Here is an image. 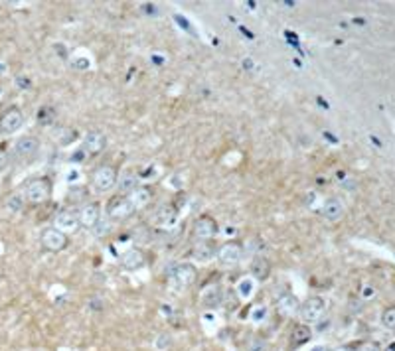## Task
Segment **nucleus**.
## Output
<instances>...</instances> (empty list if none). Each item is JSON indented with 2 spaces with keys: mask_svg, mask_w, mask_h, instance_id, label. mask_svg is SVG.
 Here are the masks:
<instances>
[{
  "mask_svg": "<svg viewBox=\"0 0 395 351\" xmlns=\"http://www.w3.org/2000/svg\"><path fill=\"white\" fill-rule=\"evenodd\" d=\"M50 196H52V184L48 178H36L32 182H28L26 189H24V198L30 204H44Z\"/></svg>",
  "mask_w": 395,
  "mask_h": 351,
  "instance_id": "f257e3e1",
  "label": "nucleus"
},
{
  "mask_svg": "<svg viewBox=\"0 0 395 351\" xmlns=\"http://www.w3.org/2000/svg\"><path fill=\"white\" fill-rule=\"evenodd\" d=\"M117 180H119V174H117V170L113 166H101L95 170V174H93V187L97 189V191H109V189H113L115 185H117Z\"/></svg>",
  "mask_w": 395,
  "mask_h": 351,
  "instance_id": "f03ea898",
  "label": "nucleus"
},
{
  "mask_svg": "<svg viewBox=\"0 0 395 351\" xmlns=\"http://www.w3.org/2000/svg\"><path fill=\"white\" fill-rule=\"evenodd\" d=\"M324 312H326V300L320 296H310L305 304H301V316L305 322H310V324L318 322Z\"/></svg>",
  "mask_w": 395,
  "mask_h": 351,
  "instance_id": "7ed1b4c3",
  "label": "nucleus"
},
{
  "mask_svg": "<svg viewBox=\"0 0 395 351\" xmlns=\"http://www.w3.org/2000/svg\"><path fill=\"white\" fill-rule=\"evenodd\" d=\"M38 150H40V140L36 136H30V134L20 136L14 142V156L18 160H32L38 154Z\"/></svg>",
  "mask_w": 395,
  "mask_h": 351,
  "instance_id": "20e7f679",
  "label": "nucleus"
},
{
  "mask_svg": "<svg viewBox=\"0 0 395 351\" xmlns=\"http://www.w3.org/2000/svg\"><path fill=\"white\" fill-rule=\"evenodd\" d=\"M241 259H243V247L239 243H234V241L221 245L219 251H217V260L223 266H235V264L241 262Z\"/></svg>",
  "mask_w": 395,
  "mask_h": 351,
  "instance_id": "39448f33",
  "label": "nucleus"
},
{
  "mask_svg": "<svg viewBox=\"0 0 395 351\" xmlns=\"http://www.w3.org/2000/svg\"><path fill=\"white\" fill-rule=\"evenodd\" d=\"M68 235L65 233H61V231H57L55 227H48L44 233H42V245L48 249V251H54V253H59V251H63L65 247H68Z\"/></svg>",
  "mask_w": 395,
  "mask_h": 351,
  "instance_id": "423d86ee",
  "label": "nucleus"
},
{
  "mask_svg": "<svg viewBox=\"0 0 395 351\" xmlns=\"http://www.w3.org/2000/svg\"><path fill=\"white\" fill-rule=\"evenodd\" d=\"M170 280H172V284H176L180 288L192 284V282L196 280V266L190 264V262H180V264H176V266L172 268Z\"/></svg>",
  "mask_w": 395,
  "mask_h": 351,
  "instance_id": "0eeeda50",
  "label": "nucleus"
},
{
  "mask_svg": "<svg viewBox=\"0 0 395 351\" xmlns=\"http://www.w3.org/2000/svg\"><path fill=\"white\" fill-rule=\"evenodd\" d=\"M22 125H24V112L16 107L8 109L0 116V132L2 134H12V132L22 129Z\"/></svg>",
  "mask_w": 395,
  "mask_h": 351,
  "instance_id": "6e6552de",
  "label": "nucleus"
},
{
  "mask_svg": "<svg viewBox=\"0 0 395 351\" xmlns=\"http://www.w3.org/2000/svg\"><path fill=\"white\" fill-rule=\"evenodd\" d=\"M219 227H217L216 219L208 217V215H202L194 221V237L200 241H208L212 237H216Z\"/></svg>",
  "mask_w": 395,
  "mask_h": 351,
  "instance_id": "1a4fd4ad",
  "label": "nucleus"
},
{
  "mask_svg": "<svg viewBox=\"0 0 395 351\" xmlns=\"http://www.w3.org/2000/svg\"><path fill=\"white\" fill-rule=\"evenodd\" d=\"M77 217H79V223L83 227H95L97 223L101 221V205L97 202H87V204L81 205V209L77 211Z\"/></svg>",
  "mask_w": 395,
  "mask_h": 351,
  "instance_id": "9d476101",
  "label": "nucleus"
},
{
  "mask_svg": "<svg viewBox=\"0 0 395 351\" xmlns=\"http://www.w3.org/2000/svg\"><path fill=\"white\" fill-rule=\"evenodd\" d=\"M79 217H77V213L75 211H61V213H57V217H55L54 221V227L57 231H61V233H75L77 229H79Z\"/></svg>",
  "mask_w": 395,
  "mask_h": 351,
  "instance_id": "9b49d317",
  "label": "nucleus"
},
{
  "mask_svg": "<svg viewBox=\"0 0 395 351\" xmlns=\"http://www.w3.org/2000/svg\"><path fill=\"white\" fill-rule=\"evenodd\" d=\"M105 146H107V136L99 130H91L83 138V150L89 154H99L105 150Z\"/></svg>",
  "mask_w": 395,
  "mask_h": 351,
  "instance_id": "f8f14e48",
  "label": "nucleus"
},
{
  "mask_svg": "<svg viewBox=\"0 0 395 351\" xmlns=\"http://www.w3.org/2000/svg\"><path fill=\"white\" fill-rule=\"evenodd\" d=\"M107 211L113 219H119L121 221V219H126V217H130L135 213V207L130 205L128 198H117V200L111 202Z\"/></svg>",
  "mask_w": 395,
  "mask_h": 351,
  "instance_id": "ddd939ff",
  "label": "nucleus"
},
{
  "mask_svg": "<svg viewBox=\"0 0 395 351\" xmlns=\"http://www.w3.org/2000/svg\"><path fill=\"white\" fill-rule=\"evenodd\" d=\"M249 272H251L253 280H267L271 275V262L269 259L257 255L249 264Z\"/></svg>",
  "mask_w": 395,
  "mask_h": 351,
  "instance_id": "4468645a",
  "label": "nucleus"
},
{
  "mask_svg": "<svg viewBox=\"0 0 395 351\" xmlns=\"http://www.w3.org/2000/svg\"><path fill=\"white\" fill-rule=\"evenodd\" d=\"M322 217L326 221H338L344 217V204L338 198H330L322 205Z\"/></svg>",
  "mask_w": 395,
  "mask_h": 351,
  "instance_id": "2eb2a0df",
  "label": "nucleus"
},
{
  "mask_svg": "<svg viewBox=\"0 0 395 351\" xmlns=\"http://www.w3.org/2000/svg\"><path fill=\"white\" fill-rule=\"evenodd\" d=\"M121 264L126 270H139L144 266V253L141 249H128L121 257Z\"/></svg>",
  "mask_w": 395,
  "mask_h": 351,
  "instance_id": "dca6fc26",
  "label": "nucleus"
},
{
  "mask_svg": "<svg viewBox=\"0 0 395 351\" xmlns=\"http://www.w3.org/2000/svg\"><path fill=\"white\" fill-rule=\"evenodd\" d=\"M128 202L130 205L135 207V211L137 209H144L146 205L152 202V191H150V187H137L135 191H130V196H128Z\"/></svg>",
  "mask_w": 395,
  "mask_h": 351,
  "instance_id": "f3484780",
  "label": "nucleus"
},
{
  "mask_svg": "<svg viewBox=\"0 0 395 351\" xmlns=\"http://www.w3.org/2000/svg\"><path fill=\"white\" fill-rule=\"evenodd\" d=\"M310 337H312V332H310L308 326H305V324L294 326L292 332H290V347H301V345H305V343L310 341Z\"/></svg>",
  "mask_w": 395,
  "mask_h": 351,
  "instance_id": "a211bd4d",
  "label": "nucleus"
},
{
  "mask_svg": "<svg viewBox=\"0 0 395 351\" xmlns=\"http://www.w3.org/2000/svg\"><path fill=\"white\" fill-rule=\"evenodd\" d=\"M192 257L200 264H208V262H212V260L216 259V249L212 245H208V243H198L196 247H194V251H192Z\"/></svg>",
  "mask_w": 395,
  "mask_h": 351,
  "instance_id": "6ab92c4d",
  "label": "nucleus"
},
{
  "mask_svg": "<svg viewBox=\"0 0 395 351\" xmlns=\"http://www.w3.org/2000/svg\"><path fill=\"white\" fill-rule=\"evenodd\" d=\"M176 221H178V211L172 205H162L156 211V223L160 227H172L176 225Z\"/></svg>",
  "mask_w": 395,
  "mask_h": 351,
  "instance_id": "aec40b11",
  "label": "nucleus"
},
{
  "mask_svg": "<svg viewBox=\"0 0 395 351\" xmlns=\"http://www.w3.org/2000/svg\"><path fill=\"white\" fill-rule=\"evenodd\" d=\"M202 306L204 308H208V310H214L217 308L219 304H221V290H219V286H210V288H206L204 292H202Z\"/></svg>",
  "mask_w": 395,
  "mask_h": 351,
  "instance_id": "412c9836",
  "label": "nucleus"
},
{
  "mask_svg": "<svg viewBox=\"0 0 395 351\" xmlns=\"http://www.w3.org/2000/svg\"><path fill=\"white\" fill-rule=\"evenodd\" d=\"M117 187H119L121 193H130V191H135V189L139 187V176H137L135 172H125V174H121V178L117 180Z\"/></svg>",
  "mask_w": 395,
  "mask_h": 351,
  "instance_id": "4be33fe9",
  "label": "nucleus"
},
{
  "mask_svg": "<svg viewBox=\"0 0 395 351\" xmlns=\"http://www.w3.org/2000/svg\"><path fill=\"white\" fill-rule=\"evenodd\" d=\"M279 308L285 312V314H294L299 308H301V304H299V300H297V296L292 294H283L279 298Z\"/></svg>",
  "mask_w": 395,
  "mask_h": 351,
  "instance_id": "5701e85b",
  "label": "nucleus"
},
{
  "mask_svg": "<svg viewBox=\"0 0 395 351\" xmlns=\"http://www.w3.org/2000/svg\"><path fill=\"white\" fill-rule=\"evenodd\" d=\"M253 290H255V280L251 277H245L239 280V284H237V294L241 300H249L253 296Z\"/></svg>",
  "mask_w": 395,
  "mask_h": 351,
  "instance_id": "b1692460",
  "label": "nucleus"
},
{
  "mask_svg": "<svg viewBox=\"0 0 395 351\" xmlns=\"http://www.w3.org/2000/svg\"><path fill=\"white\" fill-rule=\"evenodd\" d=\"M24 202H26V198H24L22 193H14V196H10V198H8L6 207H8V211L18 213V211H22V207H24Z\"/></svg>",
  "mask_w": 395,
  "mask_h": 351,
  "instance_id": "393cba45",
  "label": "nucleus"
},
{
  "mask_svg": "<svg viewBox=\"0 0 395 351\" xmlns=\"http://www.w3.org/2000/svg\"><path fill=\"white\" fill-rule=\"evenodd\" d=\"M55 140H57V144H61V146H68V144H72L73 140H75V130H70V129H61L57 134H55Z\"/></svg>",
  "mask_w": 395,
  "mask_h": 351,
  "instance_id": "a878e982",
  "label": "nucleus"
},
{
  "mask_svg": "<svg viewBox=\"0 0 395 351\" xmlns=\"http://www.w3.org/2000/svg\"><path fill=\"white\" fill-rule=\"evenodd\" d=\"M381 324H383V328H387V330H395V308H387V310L381 314Z\"/></svg>",
  "mask_w": 395,
  "mask_h": 351,
  "instance_id": "bb28decb",
  "label": "nucleus"
},
{
  "mask_svg": "<svg viewBox=\"0 0 395 351\" xmlns=\"http://www.w3.org/2000/svg\"><path fill=\"white\" fill-rule=\"evenodd\" d=\"M267 308L265 306H255L251 310V322L253 324H261V322H265L267 320Z\"/></svg>",
  "mask_w": 395,
  "mask_h": 351,
  "instance_id": "cd10ccee",
  "label": "nucleus"
},
{
  "mask_svg": "<svg viewBox=\"0 0 395 351\" xmlns=\"http://www.w3.org/2000/svg\"><path fill=\"white\" fill-rule=\"evenodd\" d=\"M54 109H50V107H42L40 111H38V121L42 123V125H50L52 121H54Z\"/></svg>",
  "mask_w": 395,
  "mask_h": 351,
  "instance_id": "c85d7f7f",
  "label": "nucleus"
},
{
  "mask_svg": "<svg viewBox=\"0 0 395 351\" xmlns=\"http://www.w3.org/2000/svg\"><path fill=\"white\" fill-rule=\"evenodd\" d=\"M93 231H95V235H97V237H103V235H107L109 231H111V225H109V223L99 221L95 227H93Z\"/></svg>",
  "mask_w": 395,
  "mask_h": 351,
  "instance_id": "c756f323",
  "label": "nucleus"
},
{
  "mask_svg": "<svg viewBox=\"0 0 395 351\" xmlns=\"http://www.w3.org/2000/svg\"><path fill=\"white\" fill-rule=\"evenodd\" d=\"M73 67L79 69V71H85V69H89L91 67V61L89 59H85V57H77V59L73 61Z\"/></svg>",
  "mask_w": 395,
  "mask_h": 351,
  "instance_id": "7c9ffc66",
  "label": "nucleus"
},
{
  "mask_svg": "<svg viewBox=\"0 0 395 351\" xmlns=\"http://www.w3.org/2000/svg\"><path fill=\"white\" fill-rule=\"evenodd\" d=\"M8 164H10V156L4 150H0V172H4L8 168Z\"/></svg>",
  "mask_w": 395,
  "mask_h": 351,
  "instance_id": "2f4dec72",
  "label": "nucleus"
},
{
  "mask_svg": "<svg viewBox=\"0 0 395 351\" xmlns=\"http://www.w3.org/2000/svg\"><path fill=\"white\" fill-rule=\"evenodd\" d=\"M359 351H381V349H379V345L374 343V341H366V343H361Z\"/></svg>",
  "mask_w": 395,
  "mask_h": 351,
  "instance_id": "473e14b6",
  "label": "nucleus"
},
{
  "mask_svg": "<svg viewBox=\"0 0 395 351\" xmlns=\"http://www.w3.org/2000/svg\"><path fill=\"white\" fill-rule=\"evenodd\" d=\"M75 178H79V172H77V170H72V172L68 174V182H70V184H72V182H77Z\"/></svg>",
  "mask_w": 395,
  "mask_h": 351,
  "instance_id": "72a5a7b5",
  "label": "nucleus"
},
{
  "mask_svg": "<svg viewBox=\"0 0 395 351\" xmlns=\"http://www.w3.org/2000/svg\"><path fill=\"white\" fill-rule=\"evenodd\" d=\"M166 339H168V337H166V335H160V339H158V341H156V345H158V347H160V349H164V347H166Z\"/></svg>",
  "mask_w": 395,
  "mask_h": 351,
  "instance_id": "f704fd0d",
  "label": "nucleus"
},
{
  "mask_svg": "<svg viewBox=\"0 0 395 351\" xmlns=\"http://www.w3.org/2000/svg\"><path fill=\"white\" fill-rule=\"evenodd\" d=\"M251 65H253L251 59H243V67H251Z\"/></svg>",
  "mask_w": 395,
  "mask_h": 351,
  "instance_id": "c9c22d12",
  "label": "nucleus"
},
{
  "mask_svg": "<svg viewBox=\"0 0 395 351\" xmlns=\"http://www.w3.org/2000/svg\"><path fill=\"white\" fill-rule=\"evenodd\" d=\"M312 351H324V347H314Z\"/></svg>",
  "mask_w": 395,
  "mask_h": 351,
  "instance_id": "e433bc0d",
  "label": "nucleus"
},
{
  "mask_svg": "<svg viewBox=\"0 0 395 351\" xmlns=\"http://www.w3.org/2000/svg\"><path fill=\"white\" fill-rule=\"evenodd\" d=\"M0 251H2V249H0Z\"/></svg>",
  "mask_w": 395,
  "mask_h": 351,
  "instance_id": "4c0bfd02",
  "label": "nucleus"
}]
</instances>
